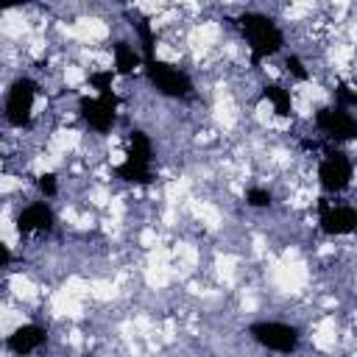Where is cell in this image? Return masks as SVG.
Listing matches in <instances>:
<instances>
[{
  "label": "cell",
  "instance_id": "1",
  "mask_svg": "<svg viewBox=\"0 0 357 357\" xmlns=\"http://www.w3.org/2000/svg\"><path fill=\"white\" fill-rule=\"evenodd\" d=\"M240 31H243V36H245L248 50H251L254 59H268V56L279 53L282 45H284V36H282L279 25L271 17L259 14V11L243 14L240 17Z\"/></svg>",
  "mask_w": 357,
  "mask_h": 357
},
{
  "label": "cell",
  "instance_id": "2",
  "mask_svg": "<svg viewBox=\"0 0 357 357\" xmlns=\"http://www.w3.org/2000/svg\"><path fill=\"white\" fill-rule=\"evenodd\" d=\"M142 67H145V75H148V81L153 84V89L159 95H165V98H187V95H192V81H190V75L184 70H178V67H173V64H167V61H162L156 56L142 59Z\"/></svg>",
  "mask_w": 357,
  "mask_h": 357
},
{
  "label": "cell",
  "instance_id": "3",
  "mask_svg": "<svg viewBox=\"0 0 357 357\" xmlns=\"http://www.w3.org/2000/svg\"><path fill=\"white\" fill-rule=\"evenodd\" d=\"M114 173H117L123 181H134V184H148V181H153V173H151V139H148L142 131H131L126 162L117 165Z\"/></svg>",
  "mask_w": 357,
  "mask_h": 357
},
{
  "label": "cell",
  "instance_id": "4",
  "mask_svg": "<svg viewBox=\"0 0 357 357\" xmlns=\"http://www.w3.org/2000/svg\"><path fill=\"white\" fill-rule=\"evenodd\" d=\"M248 335L254 343H259L268 351L290 354L298 349V329L284 321H257L248 326Z\"/></svg>",
  "mask_w": 357,
  "mask_h": 357
},
{
  "label": "cell",
  "instance_id": "5",
  "mask_svg": "<svg viewBox=\"0 0 357 357\" xmlns=\"http://www.w3.org/2000/svg\"><path fill=\"white\" fill-rule=\"evenodd\" d=\"M33 100H36V84L31 78H17L8 86V95H6V120H8V126H14V128L28 126L31 114H33Z\"/></svg>",
  "mask_w": 357,
  "mask_h": 357
},
{
  "label": "cell",
  "instance_id": "6",
  "mask_svg": "<svg viewBox=\"0 0 357 357\" xmlns=\"http://www.w3.org/2000/svg\"><path fill=\"white\" fill-rule=\"evenodd\" d=\"M351 176H354V165L343 151H329L318 165V181L324 192H332V195L343 192L351 184Z\"/></svg>",
  "mask_w": 357,
  "mask_h": 357
},
{
  "label": "cell",
  "instance_id": "7",
  "mask_svg": "<svg viewBox=\"0 0 357 357\" xmlns=\"http://www.w3.org/2000/svg\"><path fill=\"white\" fill-rule=\"evenodd\" d=\"M315 126L335 142H351L357 137V120L351 117L349 109L340 106H324L315 114Z\"/></svg>",
  "mask_w": 357,
  "mask_h": 357
},
{
  "label": "cell",
  "instance_id": "8",
  "mask_svg": "<svg viewBox=\"0 0 357 357\" xmlns=\"http://www.w3.org/2000/svg\"><path fill=\"white\" fill-rule=\"evenodd\" d=\"M318 220L321 229L332 237H343L351 234L357 229V209L351 204H332V201H321L318 204Z\"/></svg>",
  "mask_w": 357,
  "mask_h": 357
},
{
  "label": "cell",
  "instance_id": "9",
  "mask_svg": "<svg viewBox=\"0 0 357 357\" xmlns=\"http://www.w3.org/2000/svg\"><path fill=\"white\" fill-rule=\"evenodd\" d=\"M81 117L89 123V128L106 134L117 120V98H114V92L109 89V92H100L98 98H84L81 100Z\"/></svg>",
  "mask_w": 357,
  "mask_h": 357
},
{
  "label": "cell",
  "instance_id": "10",
  "mask_svg": "<svg viewBox=\"0 0 357 357\" xmlns=\"http://www.w3.org/2000/svg\"><path fill=\"white\" fill-rule=\"evenodd\" d=\"M53 223H56V215H53L47 201H33V204L22 206L17 215V231L20 234H42V231H50Z\"/></svg>",
  "mask_w": 357,
  "mask_h": 357
},
{
  "label": "cell",
  "instance_id": "11",
  "mask_svg": "<svg viewBox=\"0 0 357 357\" xmlns=\"http://www.w3.org/2000/svg\"><path fill=\"white\" fill-rule=\"evenodd\" d=\"M45 337H47V332H45L42 326L25 324V326H17V329L6 337V346H8L14 354H31V351H36V349L45 343Z\"/></svg>",
  "mask_w": 357,
  "mask_h": 357
},
{
  "label": "cell",
  "instance_id": "12",
  "mask_svg": "<svg viewBox=\"0 0 357 357\" xmlns=\"http://www.w3.org/2000/svg\"><path fill=\"white\" fill-rule=\"evenodd\" d=\"M142 64V59H139V53L128 45V42H117L114 45V70L120 73V75H128L134 67H139Z\"/></svg>",
  "mask_w": 357,
  "mask_h": 357
},
{
  "label": "cell",
  "instance_id": "13",
  "mask_svg": "<svg viewBox=\"0 0 357 357\" xmlns=\"http://www.w3.org/2000/svg\"><path fill=\"white\" fill-rule=\"evenodd\" d=\"M265 98L273 103V112H276V114L287 117V114L293 112V98H290V89H284V86H279V84H268V86H265Z\"/></svg>",
  "mask_w": 357,
  "mask_h": 357
},
{
  "label": "cell",
  "instance_id": "14",
  "mask_svg": "<svg viewBox=\"0 0 357 357\" xmlns=\"http://www.w3.org/2000/svg\"><path fill=\"white\" fill-rule=\"evenodd\" d=\"M245 201H248V206L262 209V206H271V192L262 190V187H251V190L245 192Z\"/></svg>",
  "mask_w": 357,
  "mask_h": 357
},
{
  "label": "cell",
  "instance_id": "15",
  "mask_svg": "<svg viewBox=\"0 0 357 357\" xmlns=\"http://www.w3.org/2000/svg\"><path fill=\"white\" fill-rule=\"evenodd\" d=\"M36 187H39V192L47 195V198H53V195L59 192V184H56V176H53V173H42L39 181H36Z\"/></svg>",
  "mask_w": 357,
  "mask_h": 357
},
{
  "label": "cell",
  "instance_id": "16",
  "mask_svg": "<svg viewBox=\"0 0 357 357\" xmlns=\"http://www.w3.org/2000/svg\"><path fill=\"white\" fill-rule=\"evenodd\" d=\"M287 70H293V73H296L298 78H307V70L301 67V61H298L296 56H293V59H287Z\"/></svg>",
  "mask_w": 357,
  "mask_h": 357
},
{
  "label": "cell",
  "instance_id": "17",
  "mask_svg": "<svg viewBox=\"0 0 357 357\" xmlns=\"http://www.w3.org/2000/svg\"><path fill=\"white\" fill-rule=\"evenodd\" d=\"M11 262V248L6 243H0V268H6Z\"/></svg>",
  "mask_w": 357,
  "mask_h": 357
}]
</instances>
